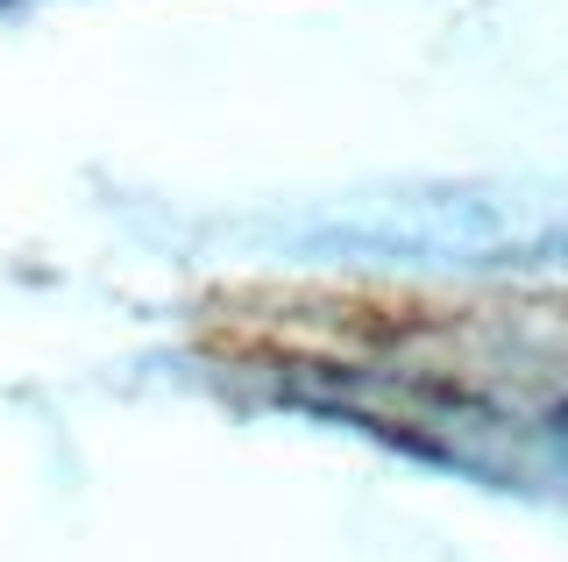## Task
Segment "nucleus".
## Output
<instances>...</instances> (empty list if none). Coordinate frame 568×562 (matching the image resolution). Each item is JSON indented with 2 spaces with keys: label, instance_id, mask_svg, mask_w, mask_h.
Segmentation results:
<instances>
[{
  "label": "nucleus",
  "instance_id": "1",
  "mask_svg": "<svg viewBox=\"0 0 568 562\" xmlns=\"http://www.w3.org/2000/svg\"><path fill=\"white\" fill-rule=\"evenodd\" d=\"M313 413L355 420L363 434L426 455L440 470H476L497 484L568 491V407H505L426 378H313Z\"/></svg>",
  "mask_w": 568,
  "mask_h": 562
}]
</instances>
